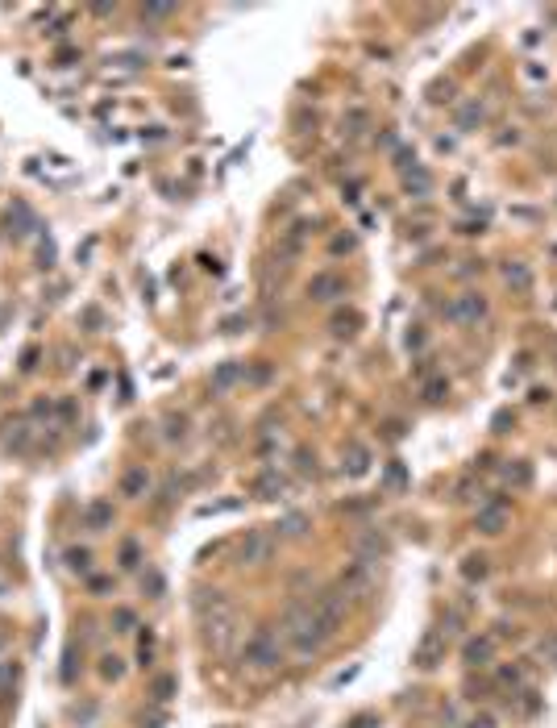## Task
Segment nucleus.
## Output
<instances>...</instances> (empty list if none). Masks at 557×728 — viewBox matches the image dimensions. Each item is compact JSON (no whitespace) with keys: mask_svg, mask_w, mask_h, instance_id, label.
<instances>
[{"mask_svg":"<svg viewBox=\"0 0 557 728\" xmlns=\"http://www.w3.org/2000/svg\"><path fill=\"white\" fill-rule=\"evenodd\" d=\"M204 637H208V645H213L217 654H229L233 641H237V612L225 603V607H217L213 616H204Z\"/></svg>","mask_w":557,"mask_h":728,"instance_id":"f257e3e1","label":"nucleus"},{"mask_svg":"<svg viewBox=\"0 0 557 728\" xmlns=\"http://www.w3.org/2000/svg\"><path fill=\"white\" fill-rule=\"evenodd\" d=\"M312 616H316V625L325 629V633L333 637L341 625V616H345V591L341 587H333V591H320L316 600H312Z\"/></svg>","mask_w":557,"mask_h":728,"instance_id":"f03ea898","label":"nucleus"},{"mask_svg":"<svg viewBox=\"0 0 557 728\" xmlns=\"http://www.w3.org/2000/svg\"><path fill=\"white\" fill-rule=\"evenodd\" d=\"M278 662V641L275 633H266V629H258V633L246 641V666H254V670H266V666Z\"/></svg>","mask_w":557,"mask_h":728,"instance_id":"7ed1b4c3","label":"nucleus"},{"mask_svg":"<svg viewBox=\"0 0 557 728\" xmlns=\"http://www.w3.org/2000/svg\"><path fill=\"white\" fill-rule=\"evenodd\" d=\"M445 317L458 320V325H478V320L487 317V296H483V291H466V296H458V300L445 308Z\"/></svg>","mask_w":557,"mask_h":728,"instance_id":"20e7f679","label":"nucleus"},{"mask_svg":"<svg viewBox=\"0 0 557 728\" xmlns=\"http://www.w3.org/2000/svg\"><path fill=\"white\" fill-rule=\"evenodd\" d=\"M474 529L487 533V537H499L507 529V504L503 500H487V504L478 508V516H474Z\"/></svg>","mask_w":557,"mask_h":728,"instance_id":"39448f33","label":"nucleus"},{"mask_svg":"<svg viewBox=\"0 0 557 728\" xmlns=\"http://www.w3.org/2000/svg\"><path fill=\"white\" fill-rule=\"evenodd\" d=\"M412 662L420 666V670H433V666L445 662V633H424V637H420V645H416Z\"/></svg>","mask_w":557,"mask_h":728,"instance_id":"423d86ee","label":"nucleus"},{"mask_svg":"<svg viewBox=\"0 0 557 728\" xmlns=\"http://www.w3.org/2000/svg\"><path fill=\"white\" fill-rule=\"evenodd\" d=\"M271 549H275V537H271V533H249V537L242 541V549H237V558H242L246 566H262V562L271 558Z\"/></svg>","mask_w":557,"mask_h":728,"instance_id":"0eeeda50","label":"nucleus"},{"mask_svg":"<svg viewBox=\"0 0 557 728\" xmlns=\"http://www.w3.org/2000/svg\"><path fill=\"white\" fill-rule=\"evenodd\" d=\"M491 658H495V637H470V641L462 645V662L470 666V670L491 666Z\"/></svg>","mask_w":557,"mask_h":728,"instance_id":"6e6552de","label":"nucleus"},{"mask_svg":"<svg viewBox=\"0 0 557 728\" xmlns=\"http://www.w3.org/2000/svg\"><path fill=\"white\" fill-rule=\"evenodd\" d=\"M308 296H312V300H320V304H329V300L345 296V279H341V275H333V271H320V275H312Z\"/></svg>","mask_w":557,"mask_h":728,"instance_id":"1a4fd4ad","label":"nucleus"},{"mask_svg":"<svg viewBox=\"0 0 557 728\" xmlns=\"http://www.w3.org/2000/svg\"><path fill=\"white\" fill-rule=\"evenodd\" d=\"M387 549H391V545H387L383 533H362V537H358V562H362V566H374L378 558H387Z\"/></svg>","mask_w":557,"mask_h":728,"instance_id":"9d476101","label":"nucleus"},{"mask_svg":"<svg viewBox=\"0 0 557 728\" xmlns=\"http://www.w3.org/2000/svg\"><path fill=\"white\" fill-rule=\"evenodd\" d=\"M366 471H371V449H366V445H349V454H345V475H366Z\"/></svg>","mask_w":557,"mask_h":728,"instance_id":"9b49d317","label":"nucleus"},{"mask_svg":"<svg viewBox=\"0 0 557 728\" xmlns=\"http://www.w3.org/2000/svg\"><path fill=\"white\" fill-rule=\"evenodd\" d=\"M249 487H254V495H262V500H275L278 491H283V475H278V471H262V475L254 478Z\"/></svg>","mask_w":557,"mask_h":728,"instance_id":"f8f14e48","label":"nucleus"},{"mask_svg":"<svg viewBox=\"0 0 557 728\" xmlns=\"http://www.w3.org/2000/svg\"><path fill=\"white\" fill-rule=\"evenodd\" d=\"M503 284L516 287V291H528V287H532V271H528L524 262H507V267H503Z\"/></svg>","mask_w":557,"mask_h":728,"instance_id":"ddd939ff","label":"nucleus"},{"mask_svg":"<svg viewBox=\"0 0 557 728\" xmlns=\"http://www.w3.org/2000/svg\"><path fill=\"white\" fill-rule=\"evenodd\" d=\"M483 117H487V108H483L478 100H470V104H462V113H458V129H474V125H483Z\"/></svg>","mask_w":557,"mask_h":728,"instance_id":"4468645a","label":"nucleus"},{"mask_svg":"<svg viewBox=\"0 0 557 728\" xmlns=\"http://www.w3.org/2000/svg\"><path fill=\"white\" fill-rule=\"evenodd\" d=\"M358 325H362L358 313H337V317H333V333H337V337H354V333H358Z\"/></svg>","mask_w":557,"mask_h":728,"instance_id":"2eb2a0df","label":"nucleus"},{"mask_svg":"<svg viewBox=\"0 0 557 728\" xmlns=\"http://www.w3.org/2000/svg\"><path fill=\"white\" fill-rule=\"evenodd\" d=\"M487 570H491V566H487V558H483V554H470V558H466V562H462V574H466V578H470V583H478V578H487Z\"/></svg>","mask_w":557,"mask_h":728,"instance_id":"dca6fc26","label":"nucleus"},{"mask_svg":"<svg viewBox=\"0 0 557 728\" xmlns=\"http://www.w3.org/2000/svg\"><path fill=\"white\" fill-rule=\"evenodd\" d=\"M146 483H150L146 471H142V466H133V471L121 478V491H125V495H137V491H146Z\"/></svg>","mask_w":557,"mask_h":728,"instance_id":"f3484780","label":"nucleus"},{"mask_svg":"<svg viewBox=\"0 0 557 728\" xmlns=\"http://www.w3.org/2000/svg\"><path fill=\"white\" fill-rule=\"evenodd\" d=\"M237 379H242V366L237 362H225L217 375H213V387H229V383H237Z\"/></svg>","mask_w":557,"mask_h":728,"instance_id":"a211bd4d","label":"nucleus"},{"mask_svg":"<svg viewBox=\"0 0 557 728\" xmlns=\"http://www.w3.org/2000/svg\"><path fill=\"white\" fill-rule=\"evenodd\" d=\"M445 396H449V379H429L424 383V400H429V404H441Z\"/></svg>","mask_w":557,"mask_h":728,"instance_id":"6ab92c4d","label":"nucleus"},{"mask_svg":"<svg viewBox=\"0 0 557 728\" xmlns=\"http://www.w3.org/2000/svg\"><path fill=\"white\" fill-rule=\"evenodd\" d=\"M403 184H407V191H416V196H424V191L433 188V179H429L420 167H416V171H407V179H403Z\"/></svg>","mask_w":557,"mask_h":728,"instance_id":"aec40b11","label":"nucleus"},{"mask_svg":"<svg viewBox=\"0 0 557 728\" xmlns=\"http://www.w3.org/2000/svg\"><path fill=\"white\" fill-rule=\"evenodd\" d=\"M507 483L528 487V483H532V466H528V462H512V466H507Z\"/></svg>","mask_w":557,"mask_h":728,"instance_id":"412c9836","label":"nucleus"},{"mask_svg":"<svg viewBox=\"0 0 557 728\" xmlns=\"http://www.w3.org/2000/svg\"><path fill=\"white\" fill-rule=\"evenodd\" d=\"M499 687H520V683H524V670H520V666H499Z\"/></svg>","mask_w":557,"mask_h":728,"instance_id":"4be33fe9","label":"nucleus"},{"mask_svg":"<svg viewBox=\"0 0 557 728\" xmlns=\"http://www.w3.org/2000/svg\"><path fill=\"white\" fill-rule=\"evenodd\" d=\"M541 712V695L536 691H520V716H536Z\"/></svg>","mask_w":557,"mask_h":728,"instance_id":"5701e85b","label":"nucleus"},{"mask_svg":"<svg viewBox=\"0 0 557 728\" xmlns=\"http://www.w3.org/2000/svg\"><path fill=\"white\" fill-rule=\"evenodd\" d=\"M167 437H187V416H167Z\"/></svg>","mask_w":557,"mask_h":728,"instance_id":"b1692460","label":"nucleus"},{"mask_svg":"<svg viewBox=\"0 0 557 728\" xmlns=\"http://www.w3.org/2000/svg\"><path fill=\"white\" fill-rule=\"evenodd\" d=\"M108 516H113V508H108V504H96V508H88V525H92V529H100V525H104Z\"/></svg>","mask_w":557,"mask_h":728,"instance_id":"393cba45","label":"nucleus"},{"mask_svg":"<svg viewBox=\"0 0 557 728\" xmlns=\"http://www.w3.org/2000/svg\"><path fill=\"white\" fill-rule=\"evenodd\" d=\"M171 691H175V678H158V683H154V699H158V703H167Z\"/></svg>","mask_w":557,"mask_h":728,"instance_id":"a878e982","label":"nucleus"},{"mask_svg":"<svg viewBox=\"0 0 557 728\" xmlns=\"http://www.w3.org/2000/svg\"><path fill=\"white\" fill-rule=\"evenodd\" d=\"M403 478H407V475H403V466H400V462H391V466H387V483H391V487H403Z\"/></svg>","mask_w":557,"mask_h":728,"instance_id":"bb28decb","label":"nucleus"},{"mask_svg":"<svg viewBox=\"0 0 557 728\" xmlns=\"http://www.w3.org/2000/svg\"><path fill=\"white\" fill-rule=\"evenodd\" d=\"M541 658H549V662L557 666V637H549V641H541Z\"/></svg>","mask_w":557,"mask_h":728,"instance_id":"cd10ccee","label":"nucleus"},{"mask_svg":"<svg viewBox=\"0 0 557 728\" xmlns=\"http://www.w3.org/2000/svg\"><path fill=\"white\" fill-rule=\"evenodd\" d=\"M283 529H287L291 537H296V533H304V516H287V525H283Z\"/></svg>","mask_w":557,"mask_h":728,"instance_id":"c85d7f7f","label":"nucleus"},{"mask_svg":"<svg viewBox=\"0 0 557 728\" xmlns=\"http://www.w3.org/2000/svg\"><path fill=\"white\" fill-rule=\"evenodd\" d=\"M121 558H125V566H133V558H137V545H125Z\"/></svg>","mask_w":557,"mask_h":728,"instance_id":"c756f323","label":"nucleus"},{"mask_svg":"<svg viewBox=\"0 0 557 728\" xmlns=\"http://www.w3.org/2000/svg\"><path fill=\"white\" fill-rule=\"evenodd\" d=\"M371 724H374V716H358V720H354L349 728H371Z\"/></svg>","mask_w":557,"mask_h":728,"instance_id":"7c9ffc66","label":"nucleus"}]
</instances>
